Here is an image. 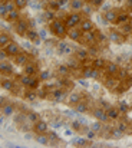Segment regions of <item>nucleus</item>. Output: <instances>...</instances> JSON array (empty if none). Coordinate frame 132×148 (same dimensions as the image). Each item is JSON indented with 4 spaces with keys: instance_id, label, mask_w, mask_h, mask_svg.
I'll use <instances>...</instances> for the list:
<instances>
[{
    "instance_id": "09e8293b",
    "label": "nucleus",
    "mask_w": 132,
    "mask_h": 148,
    "mask_svg": "<svg viewBox=\"0 0 132 148\" xmlns=\"http://www.w3.org/2000/svg\"><path fill=\"white\" fill-rule=\"evenodd\" d=\"M129 75H131V71H129V69H125V68H121L116 76H118V78H119L121 81H124V79H127V78H128Z\"/></svg>"
},
{
    "instance_id": "8fccbe9b",
    "label": "nucleus",
    "mask_w": 132,
    "mask_h": 148,
    "mask_svg": "<svg viewBox=\"0 0 132 148\" xmlns=\"http://www.w3.org/2000/svg\"><path fill=\"white\" fill-rule=\"evenodd\" d=\"M82 125H83L82 121H72V122H70L72 130H73V131H78V132H82Z\"/></svg>"
},
{
    "instance_id": "c03bdc74",
    "label": "nucleus",
    "mask_w": 132,
    "mask_h": 148,
    "mask_svg": "<svg viewBox=\"0 0 132 148\" xmlns=\"http://www.w3.org/2000/svg\"><path fill=\"white\" fill-rule=\"evenodd\" d=\"M127 38L128 36H131L132 35V22H129V23H127V25H124V26H121V29H119Z\"/></svg>"
},
{
    "instance_id": "6e6552de",
    "label": "nucleus",
    "mask_w": 132,
    "mask_h": 148,
    "mask_svg": "<svg viewBox=\"0 0 132 148\" xmlns=\"http://www.w3.org/2000/svg\"><path fill=\"white\" fill-rule=\"evenodd\" d=\"M101 82H102V85H103L106 89H109L111 92H112L116 86L121 85V79H119L118 76H111V75H106L105 78H102Z\"/></svg>"
},
{
    "instance_id": "2eb2a0df",
    "label": "nucleus",
    "mask_w": 132,
    "mask_h": 148,
    "mask_svg": "<svg viewBox=\"0 0 132 148\" xmlns=\"http://www.w3.org/2000/svg\"><path fill=\"white\" fill-rule=\"evenodd\" d=\"M13 60H14V65L16 66H20V68H23L29 60H32L30 59V55L29 53H26V52H20L19 55H16L14 58H13Z\"/></svg>"
},
{
    "instance_id": "a19ab883",
    "label": "nucleus",
    "mask_w": 132,
    "mask_h": 148,
    "mask_svg": "<svg viewBox=\"0 0 132 148\" xmlns=\"http://www.w3.org/2000/svg\"><path fill=\"white\" fill-rule=\"evenodd\" d=\"M103 122H101V121H98V119H95V122L93 124H90L89 125V128L92 130V131H95L96 134H101L102 131H103V125H102Z\"/></svg>"
},
{
    "instance_id": "338daca9",
    "label": "nucleus",
    "mask_w": 132,
    "mask_h": 148,
    "mask_svg": "<svg viewBox=\"0 0 132 148\" xmlns=\"http://www.w3.org/2000/svg\"><path fill=\"white\" fill-rule=\"evenodd\" d=\"M131 38H132V35H131Z\"/></svg>"
},
{
    "instance_id": "412c9836",
    "label": "nucleus",
    "mask_w": 132,
    "mask_h": 148,
    "mask_svg": "<svg viewBox=\"0 0 132 148\" xmlns=\"http://www.w3.org/2000/svg\"><path fill=\"white\" fill-rule=\"evenodd\" d=\"M0 86L1 89L7 91V92H13L14 88H16V84L13 79H9V78H1V82H0Z\"/></svg>"
},
{
    "instance_id": "7c9ffc66",
    "label": "nucleus",
    "mask_w": 132,
    "mask_h": 148,
    "mask_svg": "<svg viewBox=\"0 0 132 148\" xmlns=\"http://www.w3.org/2000/svg\"><path fill=\"white\" fill-rule=\"evenodd\" d=\"M20 17H22V16H20V10H19V9H14L13 12H9V14H7V17H6L4 20L9 22V23H16Z\"/></svg>"
},
{
    "instance_id": "13d9d810",
    "label": "nucleus",
    "mask_w": 132,
    "mask_h": 148,
    "mask_svg": "<svg viewBox=\"0 0 132 148\" xmlns=\"http://www.w3.org/2000/svg\"><path fill=\"white\" fill-rule=\"evenodd\" d=\"M4 4H6V7H7V10H9V12H13V10L16 9L14 0H6V1H4Z\"/></svg>"
},
{
    "instance_id": "3c124183",
    "label": "nucleus",
    "mask_w": 132,
    "mask_h": 148,
    "mask_svg": "<svg viewBox=\"0 0 132 148\" xmlns=\"http://www.w3.org/2000/svg\"><path fill=\"white\" fill-rule=\"evenodd\" d=\"M103 1H105V0H86V3L90 4L93 9H99V7H102V6H103Z\"/></svg>"
},
{
    "instance_id": "603ef678",
    "label": "nucleus",
    "mask_w": 132,
    "mask_h": 148,
    "mask_svg": "<svg viewBox=\"0 0 132 148\" xmlns=\"http://www.w3.org/2000/svg\"><path fill=\"white\" fill-rule=\"evenodd\" d=\"M38 91V98L39 99H47L49 98V91L46 89V88H43V89H36Z\"/></svg>"
},
{
    "instance_id": "a878e982",
    "label": "nucleus",
    "mask_w": 132,
    "mask_h": 148,
    "mask_svg": "<svg viewBox=\"0 0 132 148\" xmlns=\"http://www.w3.org/2000/svg\"><path fill=\"white\" fill-rule=\"evenodd\" d=\"M75 108V111L76 112H79V114H86V112H90V103H89L88 101H81L78 105H75L73 106Z\"/></svg>"
},
{
    "instance_id": "b1692460",
    "label": "nucleus",
    "mask_w": 132,
    "mask_h": 148,
    "mask_svg": "<svg viewBox=\"0 0 132 148\" xmlns=\"http://www.w3.org/2000/svg\"><path fill=\"white\" fill-rule=\"evenodd\" d=\"M0 73L3 76H12L13 75V66L10 63H7L6 60H1V63H0Z\"/></svg>"
},
{
    "instance_id": "6ab92c4d",
    "label": "nucleus",
    "mask_w": 132,
    "mask_h": 148,
    "mask_svg": "<svg viewBox=\"0 0 132 148\" xmlns=\"http://www.w3.org/2000/svg\"><path fill=\"white\" fill-rule=\"evenodd\" d=\"M83 94H81V92H76V91H73V92H70L69 95H68V105L69 106H75V105H78L82 99H83Z\"/></svg>"
},
{
    "instance_id": "774afa93",
    "label": "nucleus",
    "mask_w": 132,
    "mask_h": 148,
    "mask_svg": "<svg viewBox=\"0 0 132 148\" xmlns=\"http://www.w3.org/2000/svg\"><path fill=\"white\" fill-rule=\"evenodd\" d=\"M131 103H132V102H131Z\"/></svg>"
},
{
    "instance_id": "e433bc0d",
    "label": "nucleus",
    "mask_w": 132,
    "mask_h": 148,
    "mask_svg": "<svg viewBox=\"0 0 132 148\" xmlns=\"http://www.w3.org/2000/svg\"><path fill=\"white\" fill-rule=\"evenodd\" d=\"M116 106H118V109L121 111L122 115H127L129 112V109H131V105L128 102H125V101H118L116 102Z\"/></svg>"
},
{
    "instance_id": "7ed1b4c3",
    "label": "nucleus",
    "mask_w": 132,
    "mask_h": 148,
    "mask_svg": "<svg viewBox=\"0 0 132 148\" xmlns=\"http://www.w3.org/2000/svg\"><path fill=\"white\" fill-rule=\"evenodd\" d=\"M101 72L102 71H99L93 66H82L79 71V76L82 79H102Z\"/></svg>"
},
{
    "instance_id": "a211bd4d",
    "label": "nucleus",
    "mask_w": 132,
    "mask_h": 148,
    "mask_svg": "<svg viewBox=\"0 0 132 148\" xmlns=\"http://www.w3.org/2000/svg\"><path fill=\"white\" fill-rule=\"evenodd\" d=\"M1 115L3 116H13L16 115V105L13 102H6L1 105Z\"/></svg>"
},
{
    "instance_id": "4468645a",
    "label": "nucleus",
    "mask_w": 132,
    "mask_h": 148,
    "mask_svg": "<svg viewBox=\"0 0 132 148\" xmlns=\"http://www.w3.org/2000/svg\"><path fill=\"white\" fill-rule=\"evenodd\" d=\"M119 69H121V65L118 63V62H114V60H108V63H106V66H105V73L106 75H111V76H116L118 75V72H119Z\"/></svg>"
},
{
    "instance_id": "9b49d317",
    "label": "nucleus",
    "mask_w": 132,
    "mask_h": 148,
    "mask_svg": "<svg viewBox=\"0 0 132 148\" xmlns=\"http://www.w3.org/2000/svg\"><path fill=\"white\" fill-rule=\"evenodd\" d=\"M118 14H119V9L111 7V9H108V10H105L102 13V20L105 22V25L106 23L108 25H114L115 20H116V17H118Z\"/></svg>"
},
{
    "instance_id": "dca6fc26",
    "label": "nucleus",
    "mask_w": 132,
    "mask_h": 148,
    "mask_svg": "<svg viewBox=\"0 0 132 148\" xmlns=\"http://www.w3.org/2000/svg\"><path fill=\"white\" fill-rule=\"evenodd\" d=\"M3 49L6 50V53H7L9 56H12V58H14L16 55H19L20 52H23V50H22V48H20V45H19L17 42H13V40H12V42H10V43H9L6 48H3Z\"/></svg>"
},
{
    "instance_id": "72a5a7b5",
    "label": "nucleus",
    "mask_w": 132,
    "mask_h": 148,
    "mask_svg": "<svg viewBox=\"0 0 132 148\" xmlns=\"http://www.w3.org/2000/svg\"><path fill=\"white\" fill-rule=\"evenodd\" d=\"M62 7L57 3V0H47L44 4V10H53V12H59Z\"/></svg>"
},
{
    "instance_id": "0eeeda50",
    "label": "nucleus",
    "mask_w": 132,
    "mask_h": 148,
    "mask_svg": "<svg viewBox=\"0 0 132 148\" xmlns=\"http://www.w3.org/2000/svg\"><path fill=\"white\" fill-rule=\"evenodd\" d=\"M108 39H109L112 43H118V45H122V43L127 42V36H125L121 30H118V29H109V32H108Z\"/></svg>"
},
{
    "instance_id": "e2e57ef3",
    "label": "nucleus",
    "mask_w": 132,
    "mask_h": 148,
    "mask_svg": "<svg viewBox=\"0 0 132 148\" xmlns=\"http://www.w3.org/2000/svg\"><path fill=\"white\" fill-rule=\"evenodd\" d=\"M125 10L132 13V0H125Z\"/></svg>"
},
{
    "instance_id": "bb28decb",
    "label": "nucleus",
    "mask_w": 132,
    "mask_h": 148,
    "mask_svg": "<svg viewBox=\"0 0 132 148\" xmlns=\"http://www.w3.org/2000/svg\"><path fill=\"white\" fill-rule=\"evenodd\" d=\"M106 63H108V60L105 58H101V56H96V58L92 59V66L96 68V69H99V71H103L105 66H106Z\"/></svg>"
},
{
    "instance_id": "5701e85b",
    "label": "nucleus",
    "mask_w": 132,
    "mask_h": 148,
    "mask_svg": "<svg viewBox=\"0 0 132 148\" xmlns=\"http://www.w3.org/2000/svg\"><path fill=\"white\" fill-rule=\"evenodd\" d=\"M26 38H27V39H29L32 43H35V45H39V43L42 42L39 32H38V30H35V29H29V32H27Z\"/></svg>"
},
{
    "instance_id": "f3484780",
    "label": "nucleus",
    "mask_w": 132,
    "mask_h": 148,
    "mask_svg": "<svg viewBox=\"0 0 132 148\" xmlns=\"http://www.w3.org/2000/svg\"><path fill=\"white\" fill-rule=\"evenodd\" d=\"M82 36H83V32H82L79 27H73V29H69V30H68V38H69V40H72V42L81 43Z\"/></svg>"
},
{
    "instance_id": "de8ad7c7",
    "label": "nucleus",
    "mask_w": 132,
    "mask_h": 148,
    "mask_svg": "<svg viewBox=\"0 0 132 148\" xmlns=\"http://www.w3.org/2000/svg\"><path fill=\"white\" fill-rule=\"evenodd\" d=\"M50 78H52V72H50V71H40V72H39V79L42 81V84H43V82H47Z\"/></svg>"
},
{
    "instance_id": "052dcab7",
    "label": "nucleus",
    "mask_w": 132,
    "mask_h": 148,
    "mask_svg": "<svg viewBox=\"0 0 132 148\" xmlns=\"http://www.w3.org/2000/svg\"><path fill=\"white\" fill-rule=\"evenodd\" d=\"M105 40H108V36H106L103 32H101V30H99V33H98V45H99V43H102V42H105Z\"/></svg>"
},
{
    "instance_id": "39448f33",
    "label": "nucleus",
    "mask_w": 132,
    "mask_h": 148,
    "mask_svg": "<svg viewBox=\"0 0 132 148\" xmlns=\"http://www.w3.org/2000/svg\"><path fill=\"white\" fill-rule=\"evenodd\" d=\"M98 33L99 29L90 30V32H85L81 40V45H86V46H92V45H98Z\"/></svg>"
},
{
    "instance_id": "864d4df0",
    "label": "nucleus",
    "mask_w": 132,
    "mask_h": 148,
    "mask_svg": "<svg viewBox=\"0 0 132 148\" xmlns=\"http://www.w3.org/2000/svg\"><path fill=\"white\" fill-rule=\"evenodd\" d=\"M7 14H9V10H7L6 4H4V3H0V17L4 20V19L7 17Z\"/></svg>"
},
{
    "instance_id": "69168bd1",
    "label": "nucleus",
    "mask_w": 132,
    "mask_h": 148,
    "mask_svg": "<svg viewBox=\"0 0 132 148\" xmlns=\"http://www.w3.org/2000/svg\"><path fill=\"white\" fill-rule=\"evenodd\" d=\"M57 3L60 4V7H63L65 4H68V3H69V0H57Z\"/></svg>"
},
{
    "instance_id": "393cba45",
    "label": "nucleus",
    "mask_w": 132,
    "mask_h": 148,
    "mask_svg": "<svg viewBox=\"0 0 132 148\" xmlns=\"http://www.w3.org/2000/svg\"><path fill=\"white\" fill-rule=\"evenodd\" d=\"M85 4H86V0H70L69 9H70V12H81Z\"/></svg>"
},
{
    "instance_id": "0e129e2a",
    "label": "nucleus",
    "mask_w": 132,
    "mask_h": 148,
    "mask_svg": "<svg viewBox=\"0 0 132 148\" xmlns=\"http://www.w3.org/2000/svg\"><path fill=\"white\" fill-rule=\"evenodd\" d=\"M9 55L6 53V50L1 48V52H0V60H6V58H7Z\"/></svg>"
},
{
    "instance_id": "c756f323",
    "label": "nucleus",
    "mask_w": 132,
    "mask_h": 148,
    "mask_svg": "<svg viewBox=\"0 0 132 148\" xmlns=\"http://www.w3.org/2000/svg\"><path fill=\"white\" fill-rule=\"evenodd\" d=\"M73 56L82 63L83 60H86L89 59V53H88V49H83V48H79V49H76V52L73 53Z\"/></svg>"
},
{
    "instance_id": "bf43d9fd",
    "label": "nucleus",
    "mask_w": 132,
    "mask_h": 148,
    "mask_svg": "<svg viewBox=\"0 0 132 148\" xmlns=\"http://www.w3.org/2000/svg\"><path fill=\"white\" fill-rule=\"evenodd\" d=\"M85 135H86V137H88L89 140H95V138H96V135H98V134H96V132H95V131H92V130H90V128H86V130H85Z\"/></svg>"
},
{
    "instance_id": "cd10ccee",
    "label": "nucleus",
    "mask_w": 132,
    "mask_h": 148,
    "mask_svg": "<svg viewBox=\"0 0 132 148\" xmlns=\"http://www.w3.org/2000/svg\"><path fill=\"white\" fill-rule=\"evenodd\" d=\"M17 81H19V84L23 86V88H29L30 86V84H32V79H33V76H30V75H25V73H22V75H19L17 78H16Z\"/></svg>"
},
{
    "instance_id": "37998d69",
    "label": "nucleus",
    "mask_w": 132,
    "mask_h": 148,
    "mask_svg": "<svg viewBox=\"0 0 132 148\" xmlns=\"http://www.w3.org/2000/svg\"><path fill=\"white\" fill-rule=\"evenodd\" d=\"M81 13H82L85 17H90V14H92V13H95V9H93L90 4H88V3H86V4L83 6V9L81 10Z\"/></svg>"
},
{
    "instance_id": "1a4fd4ad",
    "label": "nucleus",
    "mask_w": 132,
    "mask_h": 148,
    "mask_svg": "<svg viewBox=\"0 0 132 148\" xmlns=\"http://www.w3.org/2000/svg\"><path fill=\"white\" fill-rule=\"evenodd\" d=\"M89 114H90L92 118H95V119H98V121H101V122H103V124H106V122L109 121V116H108L106 111H105L102 106H95V108H92Z\"/></svg>"
},
{
    "instance_id": "9d476101",
    "label": "nucleus",
    "mask_w": 132,
    "mask_h": 148,
    "mask_svg": "<svg viewBox=\"0 0 132 148\" xmlns=\"http://www.w3.org/2000/svg\"><path fill=\"white\" fill-rule=\"evenodd\" d=\"M40 69H39V63L36 60H29L23 68H22V73L25 75H30V76H36L39 75Z\"/></svg>"
},
{
    "instance_id": "f704fd0d",
    "label": "nucleus",
    "mask_w": 132,
    "mask_h": 148,
    "mask_svg": "<svg viewBox=\"0 0 132 148\" xmlns=\"http://www.w3.org/2000/svg\"><path fill=\"white\" fill-rule=\"evenodd\" d=\"M56 72H57V75H59V76H63V78H66L68 75H70L72 69H70L68 65H59V66L56 68Z\"/></svg>"
},
{
    "instance_id": "ddd939ff",
    "label": "nucleus",
    "mask_w": 132,
    "mask_h": 148,
    "mask_svg": "<svg viewBox=\"0 0 132 148\" xmlns=\"http://www.w3.org/2000/svg\"><path fill=\"white\" fill-rule=\"evenodd\" d=\"M32 131H33L35 134H47V132H49V124L40 118L39 121H36V122L32 125Z\"/></svg>"
},
{
    "instance_id": "f8f14e48",
    "label": "nucleus",
    "mask_w": 132,
    "mask_h": 148,
    "mask_svg": "<svg viewBox=\"0 0 132 148\" xmlns=\"http://www.w3.org/2000/svg\"><path fill=\"white\" fill-rule=\"evenodd\" d=\"M132 22V13L131 12H127V10H119V14H118V17H116V20H115V26L116 27H121V26H124V25H127V23H129Z\"/></svg>"
},
{
    "instance_id": "4be33fe9",
    "label": "nucleus",
    "mask_w": 132,
    "mask_h": 148,
    "mask_svg": "<svg viewBox=\"0 0 132 148\" xmlns=\"http://www.w3.org/2000/svg\"><path fill=\"white\" fill-rule=\"evenodd\" d=\"M106 114L109 116V121H118L122 116V114H121V111L118 109L116 105H112L109 109H106Z\"/></svg>"
},
{
    "instance_id": "680f3d73",
    "label": "nucleus",
    "mask_w": 132,
    "mask_h": 148,
    "mask_svg": "<svg viewBox=\"0 0 132 148\" xmlns=\"http://www.w3.org/2000/svg\"><path fill=\"white\" fill-rule=\"evenodd\" d=\"M47 135H49V140H50V144H52V143H57V141H59V137H57V135H56L55 132H52V131H49V132H47Z\"/></svg>"
},
{
    "instance_id": "ea45409f",
    "label": "nucleus",
    "mask_w": 132,
    "mask_h": 148,
    "mask_svg": "<svg viewBox=\"0 0 132 148\" xmlns=\"http://www.w3.org/2000/svg\"><path fill=\"white\" fill-rule=\"evenodd\" d=\"M73 144L76 145V147H89V145H92V143L89 141V138H75L73 140Z\"/></svg>"
},
{
    "instance_id": "4c0bfd02",
    "label": "nucleus",
    "mask_w": 132,
    "mask_h": 148,
    "mask_svg": "<svg viewBox=\"0 0 132 148\" xmlns=\"http://www.w3.org/2000/svg\"><path fill=\"white\" fill-rule=\"evenodd\" d=\"M118 130H121L124 134H128L129 132V122H127V121H124V119H118L116 121V125H115Z\"/></svg>"
},
{
    "instance_id": "c9c22d12",
    "label": "nucleus",
    "mask_w": 132,
    "mask_h": 148,
    "mask_svg": "<svg viewBox=\"0 0 132 148\" xmlns=\"http://www.w3.org/2000/svg\"><path fill=\"white\" fill-rule=\"evenodd\" d=\"M12 42V38H10V35L7 33V32H0V46L1 48H6L9 43Z\"/></svg>"
},
{
    "instance_id": "49530a36",
    "label": "nucleus",
    "mask_w": 132,
    "mask_h": 148,
    "mask_svg": "<svg viewBox=\"0 0 132 148\" xmlns=\"http://www.w3.org/2000/svg\"><path fill=\"white\" fill-rule=\"evenodd\" d=\"M88 49V53H89V58H96V56H99V48L96 46V45H92V46H88L86 48Z\"/></svg>"
},
{
    "instance_id": "473e14b6",
    "label": "nucleus",
    "mask_w": 132,
    "mask_h": 148,
    "mask_svg": "<svg viewBox=\"0 0 132 148\" xmlns=\"http://www.w3.org/2000/svg\"><path fill=\"white\" fill-rule=\"evenodd\" d=\"M124 135L125 134L121 130H118L116 127H111L109 128V138H112V140H121Z\"/></svg>"
},
{
    "instance_id": "6e6d98bb",
    "label": "nucleus",
    "mask_w": 132,
    "mask_h": 148,
    "mask_svg": "<svg viewBox=\"0 0 132 148\" xmlns=\"http://www.w3.org/2000/svg\"><path fill=\"white\" fill-rule=\"evenodd\" d=\"M121 82H122V85L125 86V89H127V91H128L129 88H132V73L127 78V79H124V81H121Z\"/></svg>"
},
{
    "instance_id": "20e7f679",
    "label": "nucleus",
    "mask_w": 132,
    "mask_h": 148,
    "mask_svg": "<svg viewBox=\"0 0 132 148\" xmlns=\"http://www.w3.org/2000/svg\"><path fill=\"white\" fill-rule=\"evenodd\" d=\"M29 29H30V23H29V20L25 19V17H20V19L14 23V32H16L20 38H26Z\"/></svg>"
},
{
    "instance_id": "a18cd8bd",
    "label": "nucleus",
    "mask_w": 132,
    "mask_h": 148,
    "mask_svg": "<svg viewBox=\"0 0 132 148\" xmlns=\"http://www.w3.org/2000/svg\"><path fill=\"white\" fill-rule=\"evenodd\" d=\"M40 85H42V81L39 79V75H36V76H33V79H32V84H30V86H29V89H39L40 88Z\"/></svg>"
},
{
    "instance_id": "2f4dec72",
    "label": "nucleus",
    "mask_w": 132,
    "mask_h": 148,
    "mask_svg": "<svg viewBox=\"0 0 132 148\" xmlns=\"http://www.w3.org/2000/svg\"><path fill=\"white\" fill-rule=\"evenodd\" d=\"M23 97V99H26V101H29V102H33V101H36L38 98V91H35V89H26L25 91V94L22 95Z\"/></svg>"
},
{
    "instance_id": "f257e3e1",
    "label": "nucleus",
    "mask_w": 132,
    "mask_h": 148,
    "mask_svg": "<svg viewBox=\"0 0 132 148\" xmlns=\"http://www.w3.org/2000/svg\"><path fill=\"white\" fill-rule=\"evenodd\" d=\"M49 30H50V33L53 35V36H56L57 39H65V38H68V26L65 25V22L63 20H60V19H56V20H53V22H50L49 23Z\"/></svg>"
},
{
    "instance_id": "79ce46f5",
    "label": "nucleus",
    "mask_w": 132,
    "mask_h": 148,
    "mask_svg": "<svg viewBox=\"0 0 132 148\" xmlns=\"http://www.w3.org/2000/svg\"><path fill=\"white\" fill-rule=\"evenodd\" d=\"M43 19L46 22H53V20H56L57 17H56V12H53V10H44L43 12Z\"/></svg>"
},
{
    "instance_id": "58836bf2",
    "label": "nucleus",
    "mask_w": 132,
    "mask_h": 148,
    "mask_svg": "<svg viewBox=\"0 0 132 148\" xmlns=\"http://www.w3.org/2000/svg\"><path fill=\"white\" fill-rule=\"evenodd\" d=\"M35 140L42 145H49L50 144V140H49L47 134H35Z\"/></svg>"
},
{
    "instance_id": "5fc2aeb1",
    "label": "nucleus",
    "mask_w": 132,
    "mask_h": 148,
    "mask_svg": "<svg viewBox=\"0 0 132 148\" xmlns=\"http://www.w3.org/2000/svg\"><path fill=\"white\" fill-rule=\"evenodd\" d=\"M14 4H16V9L23 10L27 6V0H14Z\"/></svg>"
},
{
    "instance_id": "4d7b16f0",
    "label": "nucleus",
    "mask_w": 132,
    "mask_h": 148,
    "mask_svg": "<svg viewBox=\"0 0 132 148\" xmlns=\"http://www.w3.org/2000/svg\"><path fill=\"white\" fill-rule=\"evenodd\" d=\"M99 106H102V108L106 111V109H109V108L112 106V103H111L109 101H106V99H99Z\"/></svg>"
},
{
    "instance_id": "c85d7f7f",
    "label": "nucleus",
    "mask_w": 132,
    "mask_h": 148,
    "mask_svg": "<svg viewBox=\"0 0 132 148\" xmlns=\"http://www.w3.org/2000/svg\"><path fill=\"white\" fill-rule=\"evenodd\" d=\"M25 119L29 122V124H35L36 121H39L40 119V115L36 112V111H26V114H25Z\"/></svg>"
},
{
    "instance_id": "aec40b11",
    "label": "nucleus",
    "mask_w": 132,
    "mask_h": 148,
    "mask_svg": "<svg viewBox=\"0 0 132 148\" xmlns=\"http://www.w3.org/2000/svg\"><path fill=\"white\" fill-rule=\"evenodd\" d=\"M79 29L85 33V32H90V30H95L96 26H95V22L90 19V17H83V20L81 22L79 25Z\"/></svg>"
},
{
    "instance_id": "423d86ee",
    "label": "nucleus",
    "mask_w": 132,
    "mask_h": 148,
    "mask_svg": "<svg viewBox=\"0 0 132 148\" xmlns=\"http://www.w3.org/2000/svg\"><path fill=\"white\" fill-rule=\"evenodd\" d=\"M68 92L66 89L63 88H59V86H55L50 92H49V99L55 101V102H63L65 99H68Z\"/></svg>"
},
{
    "instance_id": "f03ea898",
    "label": "nucleus",
    "mask_w": 132,
    "mask_h": 148,
    "mask_svg": "<svg viewBox=\"0 0 132 148\" xmlns=\"http://www.w3.org/2000/svg\"><path fill=\"white\" fill-rule=\"evenodd\" d=\"M83 14L81 13V12H70V13H68L62 20L65 22V25L68 26V29H73V27H79V25H81V22L83 20Z\"/></svg>"
}]
</instances>
